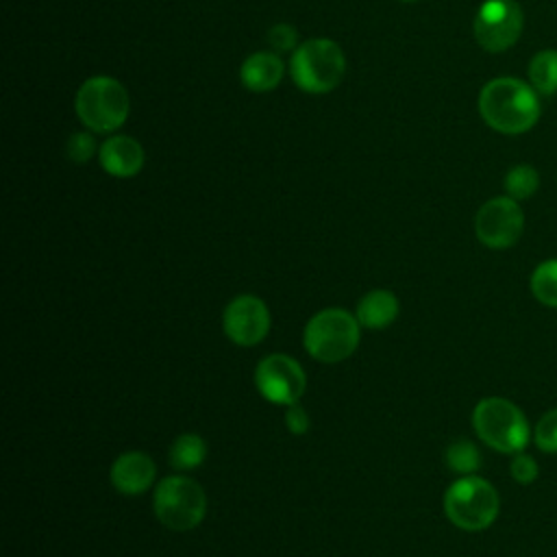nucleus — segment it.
Listing matches in <instances>:
<instances>
[{
  "instance_id": "1",
  "label": "nucleus",
  "mask_w": 557,
  "mask_h": 557,
  "mask_svg": "<svg viewBox=\"0 0 557 557\" xmlns=\"http://www.w3.org/2000/svg\"><path fill=\"white\" fill-rule=\"evenodd\" d=\"M479 113L490 128L503 135L527 133L540 117L537 91L511 76L492 78L479 94Z\"/></svg>"
},
{
  "instance_id": "2",
  "label": "nucleus",
  "mask_w": 557,
  "mask_h": 557,
  "mask_svg": "<svg viewBox=\"0 0 557 557\" xmlns=\"http://www.w3.org/2000/svg\"><path fill=\"white\" fill-rule=\"evenodd\" d=\"M472 426L483 444L507 455L522 453L531 437L522 409L500 396H487L476 403L472 411Z\"/></svg>"
},
{
  "instance_id": "3",
  "label": "nucleus",
  "mask_w": 557,
  "mask_h": 557,
  "mask_svg": "<svg viewBox=\"0 0 557 557\" xmlns=\"http://www.w3.org/2000/svg\"><path fill=\"white\" fill-rule=\"evenodd\" d=\"M346 74V57L333 39H307L289 59V76L307 94L333 91Z\"/></svg>"
},
{
  "instance_id": "4",
  "label": "nucleus",
  "mask_w": 557,
  "mask_h": 557,
  "mask_svg": "<svg viewBox=\"0 0 557 557\" xmlns=\"http://www.w3.org/2000/svg\"><path fill=\"white\" fill-rule=\"evenodd\" d=\"M361 337V324L357 315L346 309H322L318 311L302 331L305 350L322 363H339L348 359Z\"/></svg>"
},
{
  "instance_id": "5",
  "label": "nucleus",
  "mask_w": 557,
  "mask_h": 557,
  "mask_svg": "<svg viewBox=\"0 0 557 557\" xmlns=\"http://www.w3.org/2000/svg\"><path fill=\"white\" fill-rule=\"evenodd\" d=\"M76 115L94 133L117 131L131 111L128 91L111 76H91L76 91Z\"/></svg>"
},
{
  "instance_id": "6",
  "label": "nucleus",
  "mask_w": 557,
  "mask_h": 557,
  "mask_svg": "<svg viewBox=\"0 0 557 557\" xmlns=\"http://www.w3.org/2000/svg\"><path fill=\"white\" fill-rule=\"evenodd\" d=\"M498 509V492L476 474H463L444 494V513L461 531L487 529L496 520Z\"/></svg>"
},
{
  "instance_id": "7",
  "label": "nucleus",
  "mask_w": 557,
  "mask_h": 557,
  "mask_svg": "<svg viewBox=\"0 0 557 557\" xmlns=\"http://www.w3.org/2000/svg\"><path fill=\"white\" fill-rule=\"evenodd\" d=\"M152 509L165 529L191 531L207 513V494L194 479L172 474L157 483Z\"/></svg>"
},
{
  "instance_id": "8",
  "label": "nucleus",
  "mask_w": 557,
  "mask_h": 557,
  "mask_svg": "<svg viewBox=\"0 0 557 557\" xmlns=\"http://www.w3.org/2000/svg\"><path fill=\"white\" fill-rule=\"evenodd\" d=\"M524 26L522 9L516 0H485L474 15V37L487 52L511 48Z\"/></svg>"
},
{
  "instance_id": "9",
  "label": "nucleus",
  "mask_w": 557,
  "mask_h": 557,
  "mask_svg": "<svg viewBox=\"0 0 557 557\" xmlns=\"http://www.w3.org/2000/svg\"><path fill=\"white\" fill-rule=\"evenodd\" d=\"M255 385L268 403L289 407L300 400L307 387V376L302 366L294 357L285 352H274L257 363Z\"/></svg>"
},
{
  "instance_id": "10",
  "label": "nucleus",
  "mask_w": 557,
  "mask_h": 557,
  "mask_svg": "<svg viewBox=\"0 0 557 557\" xmlns=\"http://www.w3.org/2000/svg\"><path fill=\"white\" fill-rule=\"evenodd\" d=\"M524 228V213L518 200L509 196H498L481 205L474 218L476 239L494 250L513 246Z\"/></svg>"
},
{
  "instance_id": "11",
  "label": "nucleus",
  "mask_w": 557,
  "mask_h": 557,
  "mask_svg": "<svg viewBox=\"0 0 557 557\" xmlns=\"http://www.w3.org/2000/svg\"><path fill=\"white\" fill-rule=\"evenodd\" d=\"M222 329L237 346H257L270 331V311L265 302L252 294L233 298L222 313Z\"/></svg>"
},
{
  "instance_id": "12",
  "label": "nucleus",
  "mask_w": 557,
  "mask_h": 557,
  "mask_svg": "<svg viewBox=\"0 0 557 557\" xmlns=\"http://www.w3.org/2000/svg\"><path fill=\"white\" fill-rule=\"evenodd\" d=\"M111 483L113 487L124 496H137L144 494L157 476V466L150 455L141 450H128L115 457L111 463Z\"/></svg>"
},
{
  "instance_id": "13",
  "label": "nucleus",
  "mask_w": 557,
  "mask_h": 557,
  "mask_svg": "<svg viewBox=\"0 0 557 557\" xmlns=\"http://www.w3.org/2000/svg\"><path fill=\"white\" fill-rule=\"evenodd\" d=\"M100 165L115 178H131L144 168V148L128 135H113L98 148Z\"/></svg>"
},
{
  "instance_id": "14",
  "label": "nucleus",
  "mask_w": 557,
  "mask_h": 557,
  "mask_svg": "<svg viewBox=\"0 0 557 557\" xmlns=\"http://www.w3.org/2000/svg\"><path fill=\"white\" fill-rule=\"evenodd\" d=\"M285 65L276 52H252L244 59L239 78L246 89L255 94L272 91L283 78Z\"/></svg>"
},
{
  "instance_id": "15",
  "label": "nucleus",
  "mask_w": 557,
  "mask_h": 557,
  "mask_svg": "<svg viewBox=\"0 0 557 557\" xmlns=\"http://www.w3.org/2000/svg\"><path fill=\"white\" fill-rule=\"evenodd\" d=\"M400 313V302L389 289H372L357 305V320L361 326L379 331L387 329Z\"/></svg>"
},
{
  "instance_id": "16",
  "label": "nucleus",
  "mask_w": 557,
  "mask_h": 557,
  "mask_svg": "<svg viewBox=\"0 0 557 557\" xmlns=\"http://www.w3.org/2000/svg\"><path fill=\"white\" fill-rule=\"evenodd\" d=\"M207 457V442L196 435V433H183L178 435L172 446H170V453H168V459H170V466L174 470H196L198 466H202Z\"/></svg>"
},
{
  "instance_id": "17",
  "label": "nucleus",
  "mask_w": 557,
  "mask_h": 557,
  "mask_svg": "<svg viewBox=\"0 0 557 557\" xmlns=\"http://www.w3.org/2000/svg\"><path fill=\"white\" fill-rule=\"evenodd\" d=\"M529 81L537 94H557V50H540L529 61Z\"/></svg>"
},
{
  "instance_id": "18",
  "label": "nucleus",
  "mask_w": 557,
  "mask_h": 557,
  "mask_svg": "<svg viewBox=\"0 0 557 557\" xmlns=\"http://www.w3.org/2000/svg\"><path fill=\"white\" fill-rule=\"evenodd\" d=\"M531 294L544 307L557 309V259L542 261L531 274Z\"/></svg>"
},
{
  "instance_id": "19",
  "label": "nucleus",
  "mask_w": 557,
  "mask_h": 557,
  "mask_svg": "<svg viewBox=\"0 0 557 557\" xmlns=\"http://www.w3.org/2000/svg\"><path fill=\"white\" fill-rule=\"evenodd\" d=\"M540 187V174L531 165H513L505 174V191L513 200H527L531 198Z\"/></svg>"
},
{
  "instance_id": "20",
  "label": "nucleus",
  "mask_w": 557,
  "mask_h": 557,
  "mask_svg": "<svg viewBox=\"0 0 557 557\" xmlns=\"http://www.w3.org/2000/svg\"><path fill=\"white\" fill-rule=\"evenodd\" d=\"M446 466L457 474H474L481 466V453L470 440H457L446 448Z\"/></svg>"
},
{
  "instance_id": "21",
  "label": "nucleus",
  "mask_w": 557,
  "mask_h": 557,
  "mask_svg": "<svg viewBox=\"0 0 557 557\" xmlns=\"http://www.w3.org/2000/svg\"><path fill=\"white\" fill-rule=\"evenodd\" d=\"M533 442L544 453H557V407L537 420L533 429Z\"/></svg>"
},
{
  "instance_id": "22",
  "label": "nucleus",
  "mask_w": 557,
  "mask_h": 557,
  "mask_svg": "<svg viewBox=\"0 0 557 557\" xmlns=\"http://www.w3.org/2000/svg\"><path fill=\"white\" fill-rule=\"evenodd\" d=\"M67 159L74 163H87L96 154V139L89 133H74L67 139Z\"/></svg>"
},
{
  "instance_id": "23",
  "label": "nucleus",
  "mask_w": 557,
  "mask_h": 557,
  "mask_svg": "<svg viewBox=\"0 0 557 557\" xmlns=\"http://www.w3.org/2000/svg\"><path fill=\"white\" fill-rule=\"evenodd\" d=\"M268 41L276 52H289L296 50V41H298V30L289 24H274L268 30Z\"/></svg>"
},
{
  "instance_id": "24",
  "label": "nucleus",
  "mask_w": 557,
  "mask_h": 557,
  "mask_svg": "<svg viewBox=\"0 0 557 557\" xmlns=\"http://www.w3.org/2000/svg\"><path fill=\"white\" fill-rule=\"evenodd\" d=\"M509 472H511V476H513L518 483L529 485V483H533V481L537 479L540 468H537V463H535V459H533L531 455L516 453V455H513V459H511Z\"/></svg>"
},
{
  "instance_id": "25",
  "label": "nucleus",
  "mask_w": 557,
  "mask_h": 557,
  "mask_svg": "<svg viewBox=\"0 0 557 557\" xmlns=\"http://www.w3.org/2000/svg\"><path fill=\"white\" fill-rule=\"evenodd\" d=\"M285 426L294 435H305L309 431V413L298 405H289L285 411Z\"/></svg>"
},
{
  "instance_id": "26",
  "label": "nucleus",
  "mask_w": 557,
  "mask_h": 557,
  "mask_svg": "<svg viewBox=\"0 0 557 557\" xmlns=\"http://www.w3.org/2000/svg\"><path fill=\"white\" fill-rule=\"evenodd\" d=\"M400 2H416V0H400Z\"/></svg>"
}]
</instances>
